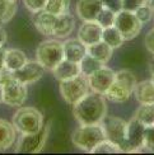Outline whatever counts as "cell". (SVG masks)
I'll return each instance as SVG.
<instances>
[{
    "instance_id": "ac0fdd59",
    "label": "cell",
    "mask_w": 154,
    "mask_h": 155,
    "mask_svg": "<svg viewBox=\"0 0 154 155\" xmlns=\"http://www.w3.org/2000/svg\"><path fill=\"white\" fill-rule=\"evenodd\" d=\"M52 71V75L56 78L59 81L61 80H66L70 79V78H74V76H78L80 73V68H79V64L78 62H73V61H69L66 59H64L61 62H59L57 65L51 70Z\"/></svg>"
},
{
    "instance_id": "7c38bea8",
    "label": "cell",
    "mask_w": 154,
    "mask_h": 155,
    "mask_svg": "<svg viewBox=\"0 0 154 155\" xmlns=\"http://www.w3.org/2000/svg\"><path fill=\"white\" fill-rule=\"evenodd\" d=\"M115 75H116V73H115L112 69L106 68L103 65L102 68L95 70L93 74H91L88 76L89 88L92 89V92L105 95L107 89L111 87V84L115 80Z\"/></svg>"
},
{
    "instance_id": "d6986e66",
    "label": "cell",
    "mask_w": 154,
    "mask_h": 155,
    "mask_svg": "<svg viewBox=\"0 0 154 155\" xmlns=\"http://www.w3.org/2000/svg\"><path fill=\"white\" fill-rule=\"evenodd\" d=\"M134 95L140 104H153L154 103V80L148 79L136 83Z\"/></svg>"
},
{
    "instance_id": "1f68e13d",
    "label": "cell",
    "mask_w": 154,
    "mask_h": 155,
    "mask_svg": "<svg viewBox=\"0 0 154 155\" xmlns=\"http://www.w3.org/2000/svg\"><path fill=\"white\" fill-rule=\"evenodd\" d=\"M144 149L154 153V125L146 126L144 130Z\"/></svg>"
},
{
    "instance_id": "30bf717a",
    "label": "cell",
    "mask_w": 154,
    "mask_h": 155,
    "mask_svg": "<svg viewBox=\"0 0 154 155\" xmlns=\"http://www.w3.org/2000/svg\"><path fill=\"white\" fill-rule=\"evenodd\" d=\"M49 131L50 128L47 125L46 127H42L38 132L22 135L17 145V153H24V154L40 153L47 140Z\"/></svg>"
},
{
    "instance_id": "9a60e30c",
    "label": "cell",
    "mask_w": 154,
    "mask_h": 155,
    "mask_svg": "<svg viewBox=\"0 0 154 155\" xmlns=\"http://www.w3.org/2000/svg\"><path fill=\"white\" fill-rule=\"evenodd\" d=\"M103 8L102 0H78L76 3V14L83 22L95 21L98 13Z\"/></svg>"
},
{
    "instance_id": "484cf974",
    "label": "cell",
    "mask_w": 154,
    "mask_h": 155,
    "mask_svg": "<svg viewBox=\"0 0 154 155\" xmlns=\"http://www.w3.org/2000/svg\"><path fill=\"white\" fill-rule=\"evenodd\" d=\"M17 13L15 0H0V24L10 22Z\"/></svg>"
},
{
    "instance_id": "5bb4252c",
    "label": "cell",
    "mask_w": 154,
    "mask_h": 155,
    "mask_svg": "<svg viewBox=\"0 0 154 155\" xmlns=\"http://www.w3.org/2000/svg\"><path fill=\"white\" fill-rule=\"evenodd\" d=\"M102 31H103V28L95 21H85L79 27L78 40L88 47L93 43L102 41Z\"/></svg>"
},
{
    "instance_id": "8fae6325",
    "label": "cell",
    "mask_w": 154,
    "mask_h": 155,
    "mask_svg": "<svg viewBox=\"0 0 154 155\" xmlns=\"http://www.w3.org/2000/svg\"><path fill=\"white\" fill-rule=\"evenodd\" d=\"M27 94V85L15 78L3 85V102L10 107H21L25 102Z\"/></svg>"
},
{
    "instance_id": "836d02e7",
    "label": "cell",
    "mask_w": 154,
    "mask_h": 155,
    "mask_svg": "<svg viewBox=\"0 0 154 155\" xmlns=\"http://www.w3.org/2000/svg\"><path fill=\"white\" fill-rule=\"evenodd\" d=\"M102 2H103L105 8L112 10L116 14L122 10V0H102Z\"/></svg>"
},
{
    "instance_id": "f546056e",
    "label": "cell",
    "mask_w": 154,
    "mask_h": 155,
    "mask_svg": "<svg viewBox=\"0 0 154 155\" xmlns=\"http://www.w3.org/2000/svg\"><path fill=\"white\" fill-rule=\"evenodd\" d=\"M92 153L93 154H117V153H122V151H121V149L116 144H113L110 140L106 139L95 146L92 150Z\"/></svg>"
},
{
    "instance_id": "f1b7e54d",
    "label": "cell",
    "mask_w": 154,
    "mask_h": 155,
    "mask_svg": "<svg viewBox=\"0 0 154 155\" xmlns=\"http://www.w3.org/2000/svg\"><path fill=\"white\" fill-rule=\"evenodd\" d=\"M115 19H116V13H113L112 10L107 9V8H102L101 12L98 13L97 18H95V22H97L102 28L106 27H111L115 24Z\"/></svg>"
},
{
    "instance_id": "74e56055",
    "label": "cell",
    "mask_w": 154,
    "mask_h": 155,
    "mask_svg": "<svg viewBox=\"0 0 154 155\" xmlns=\"http://www.w3.org/2000/svg\"><path fill=\"white\" fill-rule=\"evenodd\" d=\"M6 32H5V29L2 27V24H0V47H3L4 45H5V42H6Z\"/></svg>"
},
{
    "instance_id": "3957f363",
    "label": "cell",
    "mask_w": 154,
    "mask_h": 155,
    "mask_svg": "<svg viewBox=\"0 0 154 155\" xmlns=\"http://www.w3.org/2000/svg\"><path fill=\"white\" fill-rule=\"evenodd\" d=\"M103 140H106V135L101 124L80 125L72 135L73 144L78 149L88 153H92L94 147Z\"/></svg>"
},
{
    "instance_id": "ab89813d",
    "label": "cell",
    "mask_w": 154,
    "mask_h": 155,
    "mask_svg": "<svg viewBox=\"0 0 154 155\" xmlns=\"http://www.w3.org/2000/svg\"><path fill=\"white\" fill-rule=\"evenodd\" d=\"M149 70H150L152 76H154V57L149 61Z\"/></svg>"
},
{
    "instance_id": "7bdbcfd3",
    "label": "cell",
    "mask_w": 154,
    "mask_h": 155,
    "mask_svg": "<svg viewBox=\"0 0 154 155\" xmlns=\"http://www.w3.org/2000/svg\"><path fill=\"white\" fill-rule=\"evenodd\" d=\"M152 79H153V80H154V76H152Z\"/></svg>"
},
{
    "instance_id": "2e32d148",
    "label": "cell",
    "mask_w": 154,
    "mask_h": 155,
    "mask_svg": "<svg viewBox=\"0 0 154 155\" xmlns=\"http://www.w3.org/2000/svg\"><path fill=\"white\" fill-rule=\"evenodd\" d=\"M56 18H57V15L51 14V13L43 9V10L33 13L32 21H33V24L38 32H41L45 36H54Z\"/></svg>"
},
{
    "instance_id": "7a4b0ae2",
    "label": "cell",
    "mask_w": 154,
    "mask_h": 155,
    "mask_svg": "<svg viewBox=\"0 0 154 155\" xmlns=\"http://www.w3.org/2000/svg\"><path fill=\"white\" fill-rule=\"evenodd\" d=\"M136 83L135 75L130 70H120L115 75V80L105 93V97L115 103L126 102L134 93Z\"/></svg>"
},
{
    "instance_id": "f35d334b",
    "label": "cell",
    "mask_w": 154,
    "mask_h": 155,
    "mask_svg": "<svg viewBox=\"0 0 154 155\" xmlns=\"http://www.w3.org/2000/svg\"><path fill=\"white\" fill-rule=\"evenodd\" d=\"M5 48L4 47H0V68L4 66V62H5Z\"/></svg>"
},
{
    "instance_id": "83f0119b",
    "label": "cell",
    "mask_w": 154,
    "mask_h": 155,
    "mask_svg": "<svg viewBox=\"0 0 154 155\" xmlns=\"http://www.w3.org/2000/svg\"><path fill=\"white\" fill-rule=\"evenodd\" d=\"M70 6V0H47L45 10L54 15H60L66 13Z\"/></svg>"
},
{
    "instance_id": "4dcf8cb0",
    "label": "cell",
    "mask_w": 154,
    "mask_h": 155,
    "mask_svg": "<svg viewBox=\"0 0 154 155\" xmlns=\"http://www.w3.org/2000/svg\"><path fill=\"white\" fill-rule=\"evenodd\" d=\"M153 9L150 8V6L148 4H143V5H140L139 8L134 12V14L136 15V18L139 19L140 22H142V24H145V23H148L152 21V18H153Z\"/></svg>"
},
{
    "instance_id": "8d00e7d4",
    "label": "cell",
    "mask_w": 154,
    "mask_h": 155,
    "mask_svg": "<svg viewBox=\"0 0 154 155\" xmlns=\"http://www.w3.org/2000/svg\"><path fill=\"white\" fill-rule=\"evenodd\" d=\"M144 45H145L146 50H148L150 54L154 55V28H152V29L148 32V33L145 35Z\"/></svg>"
},
{
    "instance_id": "ffe728a7",
    "label": "cell",
    "mask_w": 154,
    "mask_h": 155,
    "mask_svg": "<svg viewBox=\"0 0 154 155\" xmlns=\"http://www.w3.org/2000/svg\"><path fill=\"white\" fill-rule=\"evenodd\" d=\"M75 21L73 15H70L69 13H62V14L57 15L56 18V24L54 29V36L57 38H65L72 35V32L74 31Z\"/></svg>"
},
{
    "instance_id": "4fadbf2b",
    "label": "cell",
    "mask_w": 154,
    "mask_h": 155,
    "mask_svg": "<svg viewBox=\"0 0 154 155\" xmlns=\"http://www.w3.org/2000/svg\"><path fill=\"white\" fill-rule=\"evenodd\" d=\"M13 73H14V78L17 80L28 85V84H33L41 79L45 74V68L38 61H27L21 69Z\"/></svg>"
},
{
    "instance_id": "277c9868",
    "label": "cell",
    "mask_w": 154,
    "mask_h": 155,
    "mask_svg": "<svg viewBox=\"0 0 154 155\" xmlns=\"http://www.w3.org/2000/svg\"><path fill=\"white\" fill-rule=\"evenodd\" d=\"M12 124L21 135L35 134L43 127V116L33 107H22L13 116Z\"/></svg>"
},
{
    "instance_id": "b9f144b4",
    "label": "cell",
    "mask_w": 154,
    "mask_h": 155,
    "mask_svg": "<svg viewBox=\"0 0 154 155\" xmlns=\"http://www.w3.org/2000/svg\"><path fill=\"white\" fill-rule=\"evenodd\" d=\"M0 103H3V85L0 84Z\"/></svg>"
},
{
    "instance_id": "d4e9b609",
    "label": "cell",
    "mask_w": 154,
    "mask_h": 155,
    "mask_svg": "<svg viewBox=\"0 0 154 155\" xmlns=\"http://www.w3.org/2000/svg\"><path fill=\"white\" fill-rule=\"evenodd\" d=\"M134 118H136L139 122L146 127V126H153L154 125V103L153 104H142L138 109Z\"/></svg>"
},
{
    "instance_id": "6da1fadb",
    "label": "cell",
    "mask_w": 154,
    "mask_h": 155,
    "mask_svg": "<svg viewBox=\"0 0 154 155\" xmlns=\"http://www.w3.org/2000/svg\"><path fill=\"white\" fill-rule=\"evenodd\" d=\"M73 114L80 125L101 124L107 114L105 95L95 92H89L74 104Z\"/></svg>"
},
{
    "instance_id": "52a82bcc",
    "label": "cell",
    "mask_w": 154,
    "mask_h": 155,
    "mask_svg": "<svg viewBox=\"0 0 154 155\" xmlns=\"http://www.w3.org/2000/svg\"><path fill=\"white\" fill-rule=\"evenodd\" d=\"M144 130L145 126L136 118H131L126 126L125 143L121 147L122 153H138L144 149Z\"/></svg>"
},
{
    "instance_id": "8992f818",
    "label": "cell",
    "mask_w": 154,
    "mask_h": 155,
    "mask_svg": "<svg viewBox=\"0 0 154 155\" xmlns=\"http://www.w3.org/2000/svg\"><path fill=\"white\" fill-rule=\"evenodd\" d=\"M37 61L45 69L52 70L57 64L61 62L64 57V46L62 42L57 40H47L38 45L36 51Z\"/></svg>"
},
{
    "instance_id": "44dd1931",
    "label": "cell",
    "mask_w": 154,
    "mask_h": 155,
    "mask_svg": "<svg viewBox=\"0 0 154 155\" xmlns=\"http://www.w3.org/2000/svg\"><path fill=\"white\" fill-rule=\"evenodd\" d=\"M17 137L15 127L9 121L0 118V151H5L14 144Z\"/></svg>"
},
{
    "instance_id": "e575fe53",
    "label": "cell",
    "mask_w": 154,
    "mask_h": 155,
    "mask_svg": "<svg viewBox=\"0 0 154 155\" xmlns=\"http://www.w3.org/2000/svg\"><path fill=\"white\" fill-rule=\"evenodd\" d=\"M146 3V0H122V9L129 12H135L140 5Z\"/></svg>"
},
{
    "instance_id": "e0dca14e",
    "label": "cell",
    "mask_w": 154,
    "mask_h": 155,
    "mask_svg": "<svg viewBox=\"0 0 154 155\" xmlns=\"http://www.w3.org/2000/svg\"><path fill=\"white\" fill-rule=\"evenodd\" d=\"M64 46V57L69 61L80 62L82 59L87 55V46L78 38H70L62 42Z\"/></svg>"
},
{
    "instance_id": "4316f807",
    "label": "cell",
    "mask_w": 154,
    "mask_h": 155,
    "mask_svg": "<svg viewBox=\"0 0 154 155\" xmlns=\"http://www.w3.org/2000/svg\"><path fill=\"white\" fill-rule=\"evenodd\" d=\"M103 66V64L101 61H98L97 59H94L91 55H85L82 59V61L79 62V68H80V73L85 76H89L91 74H93L95 70H98L99 68Z\"/></svg>"
},
{
    "instance_id": "d6a6232c",
    "label": "cell",
    "mask_w": 154,
    "mask_h": 155,
    "mask_svg": "<svg viewBox=\"0 0 154 155\" xmlns=\"http://www.w3.org/2000/svg\"><path fill=\"white\" fill-rule=\"evenodd\" d=\"M46 2L47 0H23L25 8L32 13L43 10L45 6H46Z\"/></svg>"
},
{
    "instance_id": "7402d4cb",
    "label": "cell",
    "mask_w": 154,
    "mask_h": 155,
    "mask_svg": "<svg viewBox=\"0 0 154 155\" xmlns=\"http://www.w3.org/2000/svg\"><path fill=\"white\" fill-rule=\"evenodd\" d=\"M87 54L93 56L94 59H97L98 61H101L103 65H106V64L111 60V57L113 55V48L110 47L103 41H99L97 43H93L91 46H88Z\"/></svg>"
},
{
    "instance_id": "d590c367",
    "label": "cell",
    "mask_w": 154,
    "mask_h": 155,
    "mask_svg": "<svg viewBox=\"0 0 154 155\" xmlns=\"http://www.w3.org/2000/svg\"><path fill=\"white\" fill-rule=\"evenodd\" d=\"M12 79H14V73H13L12 70H9L6 66L0 68V84L4 85L5 83L10 81Z\"/></svg>"
},
{
    "instance_id": "cb8c5ba5",
    "label": "cell",
    "mask_w": 154,
    "mask_h": 155,
    "mask_svg": "<svg viewBox=\"0 0 154 155\" xmlns=\"http://www.w3.org/2000/svg\"><path fill=\"white\" fill-rule=\"evenodd\" d=\"M102 41L115 50L122 46L125 42V38L115 25H111V27L103 28V31H102Z\"/></svg>"
},
{
    "instance_id": "60d3db41",
    "label": "cell",
    "mask_w": 154,
    "mask_h": 155,
    "mask_svg": "<svg viewBox=\"0 0 154 155\" xmlns=\"http://www.w3.org/2000/svg\"><path fill=\"white\" fill-rule=\"evenodd\" d=\"M146 4H148L154 12V0H146Z\"/></svg>"
},
{
    "instance_id": "9c48e42d",
    "label": "cell",
    "mask_w": 154,
    "mask_h": 155,
    "mask_svg": "<svg viewBox=\"0 0 154 155\" xmlns=\"http://www.w3.org/2000/svg\"><path fill=\"white\" fill-rule=\"evenodd\" d=\"M101 126L103 128L106 139L110 140L111 143L116 144L120 149L122 147L126 137V126L127 122L124 121L120 117H115V116H106L102 120ZM122 151V150H121Z\"/></svg>"
},
{
    "instance_id": "5b68a950",
    "label": "cell",
    "mask_w": 154,
    "mask_h": 155,
    "mask_svg": "<svg viewBox=\"0 0 154 155\" xmlns=\"http://www.w3.org/2000/svg\"><path fill=\"white\" fill-rule=\"evenodd\" d=\"M60 94L66 103L69 104H75L78 101H80L85 94L89 93V81L88 76L79 74L78 76L70 78L66 80L60 81Z\"/></svg>"
},
{
    "instance_id": "ba28073f",
    "label": "cell",
    "mask_w": 154,
    "mask_h": 155,
    "mask_svg": "<svg viewBox=\"0 0 154 155\" xmlns=\"http://www.w3.org/2000/svg\"><path fill=\"white\" fill-rule=\"evenodd\" d=\"M113 25L120 31V33L122 35L125 41L138 37L143 27L142 22L136 18L134 12H129L125 9H122L116 14V19H115Z\"/></svg>"
},
{
    "instance_id": "603a6c76",
    "label": "cell",
    "mask_w": 154,
    "mask_h": 155,
    "mask_svg": "<svg viewBox=\"0 0 154 155\" xmlns=\"http://www.w3.org/2000/svg\"><path fill=\"white\" fill-rule=\"evenodd\" d=\"M28 61L27 55L23 51L17 50V48H12V50H6L5 51V62L4 66H6L12 71L21 69L25 62Z\"/></svg>"
}]
</instances>
